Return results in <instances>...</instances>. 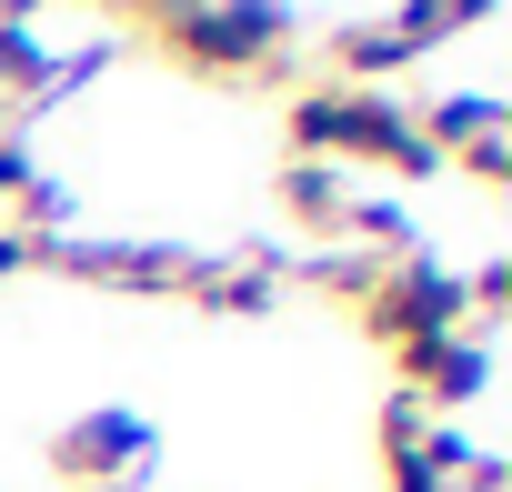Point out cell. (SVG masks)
Here are the masks:
<instances>
[{
    "label": "cell",
    "instance_id": "cell-1",
    "mask_svg": "<svg viewBox=\"0 0 512 492\" xmlns=\"http://www.w3.org/2000/svg\"><path fill=\"white\" fill-rule=\"evenodd\" d=\"M292 161H332V171L382 161L392 181H432V171H442V151L422 141V121H412L402 101H382V91H342V81L292 91Z\"/></svg>",
    "mask_w": 512,
    "mask_h": 492
},
{
    "label": "cell",
    "instance_id": "cell-2",
    "mask_svg": "<svg viewBox=\"0 0 512 492\" xmlns=\"http://www.w3.org/2000/svg\"><path fill=\"white\" fill-rule=\"evenodd\" d=\"M141 41H161L181 71H201V81H272L282 71V51H292V21L282 11H121Z\"/></svg>",
    "mask_w": 512,
    "mask_h": 492
},
{
    "label": "cell",
    "instance_id": "cell-3",
    "mask_svg": "<svg viewBox=\"0 0 512 492\" xmlns=\"http://www.w3.org/2000/svg\"><path fill=\"white\" fill-rule=\"evenodd\" d=\"M352 322H362L382 352H412V342L472 332V302H462V282H452L432 252H412V262H382V272H372V292L352 302Z\"/></svg>",
    "mask_w": 512,
    "mask_h": 492
},
{
    "label": "cell",
    "instance_id": "cell-4",
    "mask_svg": "<svg viewBox=\"0 0 512 492\" xmlns=\"http://www.w3.org/2000/svg\"><path fill=\"white\" fill-rule=\"evenodd\" d=\"M141 462H151L141 412H81V422L51 432V472H61V492H131Z\"/></svg>",
    "mask_w": 512,
    "mask_h": 492
},
{
    "label": "cell",
    "instance_id": "cell-5",
    "mask_svg": "<svg viewBox=\"0 0 512 492\" xmlns=\"http://www.w3.org/2000/svg\"><path fill=\"white\" fill-rule=\"evenodd\" d=\"M392 362H402V402H422L432 422L462 412V402L492 382V342H482V332H442V342H412V352H392Z\"/></svg>",
    "mask_w": 512,
    "mask_h": 492
},
{
    "label": "cell",
    "instance_id": "cell-6",
    "mask_svg": "<svg viewBox=\"0 0 512 492\" xmlns=\"http://www.w3.org/2000/svg\"><path fill=\"white\" fill-rule=\"evenodd\" d=\"M61 81H71V71L51 61V41H41L21 11H0V121H21V111H31V101H51Z\"/></svg>",
    "mask_w": 512,
    "mask_h": 492
},
{
    "label": "cell",
    "instance_id": "cell-7",
    "mask_svg": "<svg viewBox=\"0 0 512 492\" xmlns=\"http://www.w3.org/2000/svg\"><path fill=\"white\" fill-rule=\"evenodd\" d=\"M322 61H332V81H342V91H372V81H382V71H412V61H422V51H412V41H402V21H342V31H332V51H322Z\"/></svg>",
    "mask_w": 512,
    "mask_h": 492
},
{
    "label": "cell",
    "instance_id": "cell-8",
    "mask_svg": "<svg viewBox=\"0 0 512 492\" xmlns=\"http://www.w3.org/2000/svg\"><path fill=\"white\" fill-rule=\"evenodd\" d=\"M352 171H332V161H282V211L312 231V241H342V221H352Z\"/></svg>",
    "mask_w": 512,
    "mask_h": 492
},
{
    "label": "cell",
    "instance_id": "cell-9",
    "mask_svg": "<svg viewBox=\"0 0 512 492\" xmlns=\"http://www.w3.org/2000/svg\"><path fill=\"white\" fill-rule=\"evenodd\" d=\"M282 302V262H201L191 312H272Z\"/></svg>",
    "mask_w": 512,
    "mask_h": 492
},
{
    "label": "cell",
    "instance_id": "cell-10",
    "mask_svg": "<svg viewBox=\"0 0 512 492\" xmlns=\"http://www.w3.org/2000/svg\"><path fill=\"white\" fill-rule=\"evenodd\" d=\"M442 161H462L482 191H512V131H502V121H492V131H472V141H452Z\"/></svg>",
    "mask_w": 512,
    "mask_h": 492
},
{
    "label": "cell",
    "instance_id": "cell-11",
    "mask_svg": "<svg viewBox=\"0 0 512 492\" xmlns=\"http://www.w3.org/2000/svg\"><path fill=\"white\" fill-rule=\"evenodd\" d=\"M502 482H512L502 452H462V462H452V492H502Z\"/></svg>",
    "mask_w": 512,
    "mask_h": 492
},
{
    "label": "cell",
    "instance_id": "cell-12",
    "mask_svg": "<svg viewBox=\"0 0 512 492\" xmlns=\"http://www.w3.org/2000/svg\"><path fill=\"white\" fill-rule=\"evenodd\" d=\"M31 272V231H0V282H21Z\"/></svg>",
    "mask_w": 512,
    "mask_h": 492
}]
</instances>
